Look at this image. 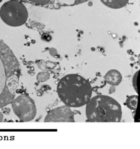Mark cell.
<instances>
[{
	"mask_svg": "<svg viewBox=\"0 0 140 149\" xmlns=\"http://www.w3.org/2000/svg\"><path fill=\"white\" fill-rule=\"evenodd\" d=\"M21 71L17 57L0 39V109L11 104L15 98Z\"/></svg>",
	"mask_w": 140,
	"mask_h": 149,
	"instance_id": "1",
	"label": "cell"
},
{
	"mask_svg": "<svg viewBox=\"0 0 140 149\" xmlns=\"http://www.w3.org/2000/svg\"><path fill=\"white\" fill-rule=\"evenodd\" d=\"M57 91L64 104L79 108L86 105L91 98L92 88L90 83L81 76L69 74L59 81Z\"/></svg>",
	"mask_w": 140,
	"mask_h": 149,
	"instance_id": "2",
	"label": "cell"
},
{
	"mask_svg": "<svg viewBox=\"0 0 140 149\" xmlns=\"http://www.w3.org/2000/svg\"><path fill=\"white\" fill-rule=\"evenodd\" d=\"M86 105V116L91 123H117L121 120V104L109 96H95Z\"/></svg>",
	"mask_w": 140,
	"mask_h": 149,
	"instance_id": "3",
	"label": "cell"
},
{
	"mask_svg": "<svg viewBox=\"0 0 140 149\" xmlns=\"http://www.w3.org/2000/svg\"><path fill=\"white\" fill-rule=\"evenodd\" d=\"M28 17L27 9L20 0H9L0 8V18L10 26H22L27 21Z\"/></svg>",
	"mask_w": 140,
	"mask_h": 149,
	"instance_id": "4",
	"label": "cell"
},
{
	"mask_svg": "<svg viewBox=\"0 0 140 149\" xmlns=\"http://www.w3.org/2000/svg\"><path fill=\"white\" fill-rule=\"evenodd\" d=\"M14 112L21 121H32L36 115V108L33 100L25 94H21L12 102Z\"/></svg>",
	"mask_w": 140,
	"mask_h": 149,
	"instance_id": "5",
	"label": "cell"
},
{
	"mask_svg": "<svg viewBox=\"0 0 140 149\" xmlns=\"http://www.w3.org/2000/svg\"><path fill=\"white\" fill-rule=\"evenodd\" d=\"M46 123L74 122V115L70 107L66 105L57 107L50 111L45 117Z\"/></svg>",
	"mask_w": 140,
	"mask_h": 149,
	"instance_id": "6",
	"label": "cell"
},
{
	"mask_svg": "<svg viewBox=\"0 0 140 149\" xmlns=\"http://www.w3.org/2000/svg\"><path fill=\"white\" fill-rule=\"evenodd\" d=\"M106 81L112 86L119 85L122 81V76L116 70L113 69L108 71L104 76Z\"/></svg>",
	"mask_w": 140,
	"mask_h": 149,
	"instance_id": "7",
	"label": "cell"
},
{
	"mask_svg": "<svg viewBox=\"0 0 140 149\" xmlns=\"http://www.w3.org/2000/svg\"><path fill=\"white\" fill-rule=\"evenodd\" d=\"M103 4L113 9H119L125 6L129 0H100Z\"/></svg>",
	"mask_w": 140,
	"mask_h": 149,
	"instance_id": "8",
	"label": "cell"
},
{
	"mask_svg": "<svg viewBox=\"0 0 140 149\" xmlns=\"http://www.w3.org/2000/svg\"><path fill=\"white\" fill-rule=\"evenodd\" d=\"M138 96L133 95L129 97L126 100V104L128 108L131 110L135 111L137 108Z\"/></svg>",
	"mask_w": 140,
	"mask_h": 149,
	"instance_id": "9",
	"label": "cell"
},
{
	"mask_svg": "<svg viewBox=\"0 0 140 149\" xmlns=\"http://www.w3.org/2000/svg\"><path fill=\"white\" fill-rule=\"evenodd\" d=\"M23 2H27L37 6H45L48 5L51 0H20Z\"/></svg>",
	"mask_w": 140,
	"mask_h": 149,
	"instance_id": "10",
	"label": "cell"
},
{
	"mask_svg": "<svg viewBox=\"0 0 140 149\" xmlns=\"http://www.w3.org/2000/svg\"><path fill=\"white\" fill-rule=\"evenodd\" d=\"M50 75L48 72H41L39 73L37 76V79L39 81L44 82L50 78Z\"/></svg>",
	"mask_w": 140,
	"mask_h": 149,
	"instance_id": "11",
	"label": "cell"
},
{
	"mask_svg": "<svg viewBox=\"0 0 140 149\" xmlns=\"http://www.w3.org/2000/svg\"><path fill=\"white\" fill-rule=\"evenodd\" d=\"M139 70L137 71L134 74V75L133 78H132V84H133V87L135 91L137 93H138V91H137V77H138V74H139Z\"/></svg>",
	"mask_w": 140,
	"mask_h": 149,
	"instance_id": "12",
	"label": "cell"
},
{
	"mask_svg": "<svg viewBox=\"0 0 140 149\" xmlns=\"http://www.w3.org/2000/svg\"><path fill=\"white\" fill-rule=\"evenodd\" d=\"M88 1V0H76L75 4L78 5V4H81V3L86 2V1Z\"/></svg>",
	"mask_w": 140,
	"mask_h": 149,
	"instance_id": "13",
	"label": "cell"
},
{
	"mask_svg": "<svg viewBox=\"0 0 140 149\" xmlns=\"http://www.w3.org/2000/svg\"><path fill=\"white\" fill-rule=\"evenodd\" d=\"M113 90H115V88L114 86H112L110 89V94H111L114 92L115 91H113Z\"/></svg>",
	"mask_w": 140,
	"mask_h": 149,
	"instance_id": "14",
	"label": "cell"
},
{
	"mask_svg": "<svg viewBox=\"0 0 140 149\" xmlns=\"http://www.w3.org/2000/svg\"><path fill=\"white\" fill-rule=\"evenodd\" d=\"M3 118H4V116H3V114L0 111V122L3 121Z\"/></svg>",
	"mask_w": 140,
	"mask_h": 149,
	"instance_id": "15",
	"label": "cell"
},
{
	"mask_svg": "<svg viewBox=\"0 0 140 149\" xmlns=\"http://www.w3.org/2000/svg\"><path fill=\"white\" fill-rule=\"evenodd\" d=\"M2 1V0H0V3L1 2V1Z\"/></svg>",
	"mask_w": 140,
	"mask_h": 149,
	"instance_id": "16",
	"label": "cell"
}]
</instances>
